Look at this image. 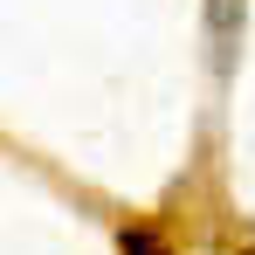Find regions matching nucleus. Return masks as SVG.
I'll return each instance as SVG.
<instances>
[{"mask_svg": "<svg viewBox=\"0 0 255 255\" xmlns=\"http://www.w3.org/2000/svg\"><path fill=\"white\" fill-rule=\"evenodd\" d=\"M118 255H166V235H159V228H125Z\"/></svg>", "mask_w": 255, "mask_h": 255, "instance_id": "1", "label": "nucleus"}]
</instances>
